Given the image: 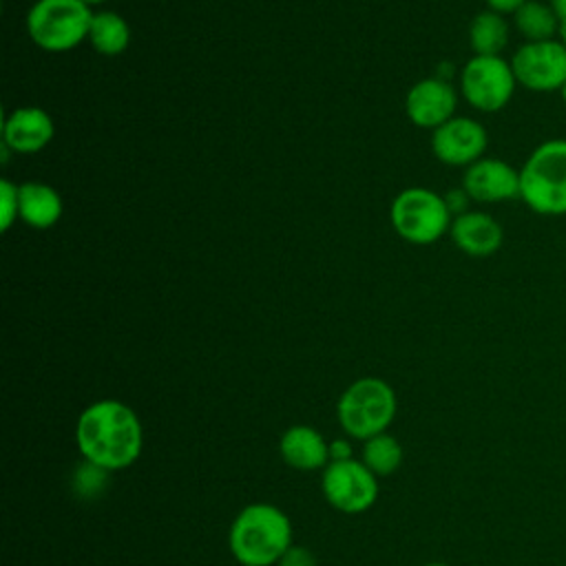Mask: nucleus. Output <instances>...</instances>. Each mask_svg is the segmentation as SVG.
<instances>
[{
  "label": "nucleus",
  "instance_id": "nucleus-1",
  "mask_svg": "<svg viewBox=\"0 0 566 566\" xmlns=\"http://www.w3.org/2000/svg\"><path fill=\"white\" fill-rule=\"evenodd\" d=\"M82 460L111 473L133 467L144 451V424L137 411L117 398H102L82 409L75 422Z\"/></svg>",
  "mask_w": 566,
  "mask_h": 566
},
{
  "label": "nucleus",
  "instance_id": "nucleus-2",
  "mask_svg": "<svg viewBox=\"0 0 566 566\" xmlns=\"http://www.w3.org/2000/svg\"><path fill=\"white\" fill-rule=\"evenodd\" d=\"M292 537V522L281 506L252 502L230 522L228 548L241 566H276Z\"/></svg>",
  "mask_w": 566,
  "mask_h": 566
},
{
  "label": "nucleus",
  "instance_id": "nucleus-3",
  "mask_svg": "<svg viewBox=\"0 0 566 566\" xmlns=\"http://www.w3.org/2000/svg\"><path fill=\"white\" fill-rule=\"evenodd\" d=\"M520 199L535 214H566V139H546L528 153L520 168Z\"/></svg>",
  "mask_w": 566,
  "mask_h": 566
},
{
  "label": "nucleus",
  "instance_id": "nucleus-4",
  "mask_svg": "<svg viewBox=\"0 0 566 566\" xmlns=\"http://www.w3.org/2000/svg\"><path fill=\"white\" fill-rule=\"evenodd\" d=\"M396 413V391L378 376H365L349 382L336 402V420L340 429L345 436L358 442L389 431Z\"/></svg>",
  "mask_w": 566,
  "mask_h": 566
},
{
  "label": "nucleus",
  "instance_id": "nucleus-5",
  "mask_svg": "<svg viewBox=\"0 0 566 566\" xmlns=\"http://www.w3.org/2000/svg\"><path fill=\"white\" fill-rule=\"evenodd\" d=\"M93 11L82 0H35L27 13L31 42L46 53H66L88 38Z\"/></svg>",
  "mask_w": 566,
  "mask_h": 566
},
{
  "label": "nucleus",
  "instance_id": "nucleus-6",
  "mask_svg": "<svg viewBox=\"0 0 566 566\" xmlns=\"http://www.w3.org/2000/svg\"><path fill=\"white\" fill-rule=\"evenodd\" d=\"M389 221L402 241L431 245L449 232L453 214L442 195L422 186H411L398 192L391 201Z\"/></svg>",
  "mask_w": 566,
  "mask_h": 566
},
{
  "label": "nucleus",
  "instance_id": "nucleus-7",
  "mask_svg": "<svg viewBox=\"0 0 566 566\" xmlns=\"http://www.w3.org/2000/svg\"><path fill=\"white\" fill-rule=\"evenodd\" d=\"M517 88L511 62L502 55H473L460 71V93L480 113L502 111Z\"/></svg>",
  "mask_w": 566,
  "mask_h": 566
},
{
  "label": "nucleus",
  "instance_id": "nucleus-8",
  "mask_svg": "<svg viewBox=\"0 0 566 566\" xmlns=\"http://www.w3.org/2000/svg\"><path fill=\"white\" fill-rule=\"evenodd\" d=\"M321 491L332 509L345 515L369 511L378 500V475H374L363 460L329 462L321 473Z\"/></svg>",
  "mask_w": 566,
  "mask_h": 566
},
{
  "label": "nucleus",
  "instance_id": "nucleus-9",
  "mask_svg": "<svg viewBox=\"0 0 566 566\" xmlns=\"http://www.w3.org/2000/svg\"><path fill=\"white\" fill-rule=\"evenodd\" d=\"M517 86L533 93H559L566 82V44L562 38L524 42L509 60Z\"/></svg>",
  "mask_w": 566,
  "mask_h": 566
},
{
  "label": "nucleus",
  "instance_id": "nucleus-10",
  "mask_svg": "<svg viewBox=\"0 0 566 566\" xmlns=\"http://www.w3.org/2000/svg\"><path fill=\"white\" fill-rule=\"evenodd\" d=\"M486 144V128L473 117L453 115L431 133V153L447 166H471L484 157Z\"/></svg>",
  "mask_w": 566,
  "mask_h": 566
},
{
  "label": "nucleus",
  "instance_id": "nucleus-11",
  "mask_svg": "<svg viewBox=\"0 0 566 566\" xmlns=\"http://www.w3.org/2000/svg\"><path fill=\"white\" fill-rule=\"evenodd\" d=\"M462 188L478 203L520 199V168L497 157H482L464 168Z\"/></svg>",
  "mask_w": 566,
  "mask_h": 566
},
{
  "label": "nucleus",
  "instance_id": "nucleus-12",
  "mask_svg": "<svg viewBox=\"0 0 566 566\" xmlns=\"http://www.w3.org/2000/svg\"><path fill=\"white\" fill-rule=\"evenodd\" d=\"M458 93L449 80L438 75L418 80L405 97L407 119L418 128L436 130L455 115Z\"/></svg>",
  "mask_w": 566,
  "mask_h": 566
},
{
  "label": "nucleus",
  "instance_id": "nucleus-13",
  "mask_svg": "<svg viewBox=\"0 0 566 566\" xmlns=\"http://www.w3.org/2000/svg\"><path fill=\"white\" fill-rule=\"evenodd\" d=\"M55 135L51 115L40 106H18L2 124V144L18 155H35L44 150Z\"/></svg>",
  "mask_w": 566,
  "mask_h": 566
},
{
  "label": "nucleus",
  "instance_id": "nucleus-14",
  "mask_svg": "<svg viewBox=\"0 0 566 566\" xmlns=\"http://www.w3.org/2000/svg\"><path fill=\"white\" fill-rule=\"evenodd\" d=\"M449 234L453 245L473 259L491 256L504 243V230L500 221L484 210H467L453 217Z\"/></svg>",
  "mask_w": 566,
  "mask_h": 566
},
{
  "label": "nucleus",
  "instance_id": "nucleus-15",
  "mask_svg": "<svg viewBox=\"0 0 566 566\" xmlns=\"http://www.w3.org/2000/svg\"><path fill=\"white\" fill-rule=\"evenodd\" d=\"M283 464L296 471H323L329 464V440L312 424H290L279 438Z\"/></svg>",
  "mask_w": 566,
  "mask_h": 566
},
{
  "label": "nucleus",
  "instance_id": "nucleus-16",
  "mask_svg": "<svg viewBox=\"0 0 566 566\" xmlns=\"http://www.w3.org/2000/svg\"><path fill=\"white\" fill-rule=\"evenodd\" d=\"M60 192L44 181H24L18 186V219L33 230H49L62 217Z\"/></svg>",
  "mask_w": 566,
  "mask_h": 566
},
{
  "label": "nucleus",
  "instance_id": "nucleus-17",
  "mask_svg": "<svg viewBox=\"0 0 566 566\" xmlns=\"http://www.w3.org/2000/svg\"><path fill=\"white\" fill-rule=\"evenodd\" d=\"M88 44L93 51L106 57L124 53L130 44V27L115 11H95L88 27Z\"/></svg>",
  "mask_w": 566,
  "mask_h": 566
},
{
  "label": "nucleus",
  "instance_id": "nucleus-18",
  "mask_svg": "<svg viewBox=\"0 0 566 566\" xmlns=\"http://www.w3.org/2000/svg\"><path fill=\"white\" fill-rule=\"evenodd\" d=\"M509 31L506 15L493 9L475 13L469 24V44L473 55H502L509 44Z\"/></svg>",
  "mask_w": 566,
  "mask_h": 566
},
{
  "label": "nucleus",
  "instance_id": "nucleus-19",
  "mask_svg": "<svg viewBox=\"0 0 566 566\" xmlns=\"http://www.w3.org/2000/svg\"><path fill=\"white\" fill-rule=\"evenodd\" d=\"M513 27L524 38V42L553 40V38H559V31H562V22L555 15L553 7L539 0H526L513 13Z\"/></svg>",
  "mask_w": 566,
  "mask_h": 566
},
{
  "label": "nucleus",
  "instance_id": "nucleus-20",
  "mask_svg": "<svg viewBox=\"0 0 566 566\" xmlns=\"http://www.w3.org/2000/svg\"><path fill=\"white\" fill-rule=\"evenodd\" d=\"M360 460L374 475L387 478L400 469V464L405 460V449L394 433L385 431V433L371 436L363 442Z\"/></svg>",
  "mask_w": 566,
  "mask_h": 566
},
{
  "label": "nucleus",
  "instance_id": "nucleus-21",
  "mask_svg": "<svg viewBox=\"0 0 566 566\" xmlns=\"http://www.w3.org/2000/svg\"><path fill=\"white\" fill-rule=\"evenodd\" d=\"M111 482V471L93 464L88 460H82L71 475V491L75 493V497L80 500H97Z\"/></svg>",
  "mask_w": 566,
  "mask_h": 566
},
{
  "label": "nucleus",
  "instance_id": "nucleus-22",
  "mask_svg": "<svg viewBox=\"0 0 566 566\" xmlns=\"http://www.w3.org/2000/svg\"><path fill=\"white\" fill-rule=\"evenodd\" d=\"M18 219V184L0 179V230L7 232Z\"/></svg>",
  "mask_w": 566,
  "mask_h": 566
},
{
  "label": "nucleus",
  "instance_id": "nucleus-23",
  "mask_svg": "<svg viewBox=\"0 0 566 566\" xmlns=\"http://www.w3.org/2000/svg\"><path fill=\"white\" fill-rule=\"evenodd\" d=\"M276 566H318V557H316L307 546L292 544V546L281 555V559L276 562Z\"/></svg>",
  "mask_w": 566,
  "mask_h": 566
},
{
  "label": "nucleus",
  "instance_id": "nucleus-24",
  "mask_svg": "<svg viewBox=\"0 0 566 566\" xmlns=\"http://www.w3.org/2000/svg\"><path fill=\"white\" fill-rule=\"evenodd\" d=\"M354 440L349 436L345 438H334L329 440V462H345L354 460Z\"/></svg>",
  "mask_w": 566,
  "mask_h": 566
},
{
  "label": "nucleus",
  "instance_id": "nucleus-25",
  "mask_svg": "<svg viewBox=\"0 0 566 566\" xmlns=\"http://www.w3.org/2000/svg\"><path fill=\"white\" fill-rule=\"evenodd\" d=\"M444 201H447V206H449L451 214H453V217H458V214H462V212H467V210H469V201H471V197H469V195H467V190L460 186V188H455V190L447 192V195H444Z\"/></svg>",
  "mask_w": 566,
  "mask_h": 566
},
{
  "label": "nucleus",
  "instance_id": "nucleus-26",
  "mask_svg": "<svg viewBox=\"0 0 566 566\" xmlns=\"http://www.w3.org/2000/svg\"><path fill=\"white\" fill-rule=\"evenodd\" d=\"M489 9L502 13V15H513L526 0H484Z\"/></svg>",
  "mask_w": 566,
  "mask_h": 566
},
{
  "label": "nucleus",
  "instance_id": "nucleus-27",
  "mask_svg": "<svg viewBox=\"0 0 566 566\" xmlns=\"http://www.w3.org/2000/svg\"><path fill=\"white\" fill-rule=\"evenodd\" d=\"M548 4L553 7V11L559 18L562 27H566V0H548Z\"/></svg>",
  "mask_w": 566,
  "mask_h": 566
},
{
  "label": "nucleus",
  "instance_id": "nucleus-28",
  "mask_svg": "<svg viewBox=\"0 0 566 566\" xmlns=\"http://www.w3.org/2000/svg\"><path fill=\"white\" fill-rule=\"evenodd\" d=\"M559 97H562V102H564V106H566V82H564V86L559 88Z\"/></svg>",
  "mask_w": 566,
  "mask_h": 566
},
{
  "label": "nucleus",
  "instance_id": "nucleus-29",
  "mask_svg": "<svg viewBox=\"0 0 566 566\" xmlns=\"http://www.w3.org/2000/svg\"><path fill=\"white\" fill-rule=\"evenodd\" d=\"M422 566H449V564H444V562H427Z\"/></svg>",
  "mask_w": 566,
  "mask_h": 566
},
{
  "label": "nucleus",
  "instance_id": "nucleus-30",
  "mask_svg": "<svg viewBox=\"0 0 566 566\" xmlns=\"http://www.w3.org/2000/svg\"><path fill=\"white\" fill-rule=\"evenodd\" d=\"M82 2H86L88 7H93V4H102V2H106V0H82Z\"/></svg>",
  "mask_w": 566,
  "mask_h": 566
},
{
  "label": "nucleus",
  "instance_id": "nucleus-31",
  "mask_svg": "<svg viewBox=\"0 0 566 566\" xmlns=\"http://www.w3.org/2000/svg\"><path fill=\"white\" fill-rule=\"evenodd\" d=\"M559 38H562V42L566 44V27H562V31H559Z\"/></svg>",
  "mask_w": 566,
  "mask_h": 566
}]
</instances>
